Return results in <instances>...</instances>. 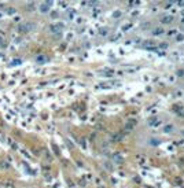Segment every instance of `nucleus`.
Segmentation results:
<instances>
[{
  "instance_id": "obj_1",
  "label": "nucleus",
  "mask_w": 184,
  "mask_h": 188,
  "mask_svg": "<svg viewBox=\"0 0 184 188\" xmlns=\"http://www.w3.org/2000/svg\"><path fill=\"white\" fill-rule=\"evenodd\" d=\"M21 32H29V30H32V29H34V23H23V25H21Z\"/></svg>"
},
{
  "instance_id": "obj_2",
  "label": "nucleus",
  "mask_w": 184,
  "mask_h": 188,
  "mask_svg": "<svg viewBox=\"0 0 184 188\" xmlns=\"http://www.w3.org/2000/svg\"><path fill=\"white\" fill-rule=\"evenodd\" d=\"M62 29H63V25L62 23H58V25H51L50 26V30L52 33H58V32H61Z\"/></svg>"
},
{
  "instance_id": "obj_3",
  "label": "nucleus",
  "mask_w": 184,
  "mask_h": 188,
  "mask_svg": "<svg viewBox=\"0 0 184 188\" xmlns=\"http://www.w3.org/2000/svg\"><path fill=\"white\" fill-rule=\"evenodd\" d=\"M51 1H47V3H43V4H40V11L41 12H47L48 10H50V7H51Z\"/></svg>"
},
{
  "instance_id": "obj_4",
  "label": "nucleus",
  "mask_w": 184,
  "mask_h": 188,
  "mask_svg": "<svg viewBox=\"0 0 184 188\" xmlns=\"http://www.w3.org/2000/svg\"><path fill=\"white\" fill-rule=\"evenodd\" d=\"M0 44L3 45V47H6V41H4V39H0Z\"/></svg>"
},
{
  "instance_id": "obj_5",
  "label": "nucleus",
  "mask_w": 184,
  "mask_h": 188,
  "mask_svg": "<svg viewBox=\"0 0 184 188\" xmlns=\"http://www.w3.org/2000/svg\"><path fill=\"white\" fill-rule=\"evenodd\" d=\"M1 17H3V14H1V12H0V18H1Z\"/></svg>"
}]
</instances>
